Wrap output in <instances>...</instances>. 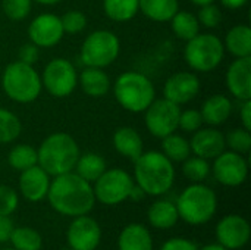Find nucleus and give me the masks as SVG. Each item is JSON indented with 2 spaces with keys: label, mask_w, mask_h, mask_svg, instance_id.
Returning <instances> with one entry per match:
<instances>
[{
  "label": "nucleus",
  "mask_w": 251,
  "mask_h": 250,
  "mask_svg": "<svg viewBox=\"0 0 251 250\" xmlns=\"http://www.w3.org/2000/svg\"><path fill=\"white\" fill-rule=\"evenodd\" d=\"M63 27L60 18L54 13H41L28 25L29 41L40 49H49L60 43L63 38Z\"/></svg>",
  "instance_id": "obj_14"
},
{
  "label": "nucleus",
  "mask_w": 251,
  "mask_h": 250,
  "mask_svg": "<svg viewBox=\"0 0 251 250\" xmlns=\"http://www.w3.org/2000/svg\"><path fill=\"white\" fill-rule=\"evenodd\" d=\"M200 113L204 124H209L210 127H219L231 116L232 102L225 94H213L203 102Z\"/></svg>",
  "instance_id": "obj_22"
},
{
  "label": "nucleus",
  "mask_w": 251,
  "mask_h": 250,
  "mask_svg": "<svg viewBox=\"0 0 251 250\" xmlns=\"http://www.w3.org/2000/svg\"><path fill=\"white\" fill-rule=\"evenodd\" d=\"M4 94L16 103H32L41 94V77L34 65L15 60L9 63L0 75Z\"/></svg>",
  "instance_id": "obj_4"
},
{
  "label": "nucleus",
  "mask_w": 251,
  "mask_h": 250,
  "mask_svg": "<svg viewBox=\"0 0 251 250\" xmlns=\"http://www.w3.org/2000/svg\"><path fill=\"white\" fill-rule=\"evenodd\" d=\"M184 59L196 72H210L216 69L225 56V47L219 37L210 32H199L185 41Z\"/></svg>",
  "instance_id": "obj_7"
},
{
  "label": "nucleus",
  "mask_w": 251,
  "mask_h": 250,
  "mask_svg": "<svg viewBox=\"0 0 251 250\" xmlns=\"http://www.w3.org/2000/svg\"><path fill=\"white\" fill-rule=\"evenodd\" d=\"M182 174L191 183H203L210 175V164L200 156H188L182 162Z\"/></svg>",
  "instance_id": "obj_34"
},
{
  "label": "nucleus",
  "mask_w": 251,
  "mask_h": 250,
  "mask_svg": "<svg viewBox=\"0 0 251 250\" xmlns=\"http://www.w3.org/2000/svg\"><path fill=\"white\" fill-rule=\"evenodd\" d=\"M197 19H199L200 27L203 25L204 28H216L222 22V12L219 6H216L215 3L204 4L200 7Z\"/></svg>",
  "instance_id": "obj_38"
},
{
  "label": "nucleus",
  "mask_w": 251,
  "mask_h": 250,
  "mask_svg": "<svg viewBox=\"0 0 251 250\" xmlns=\"http://www.w3.org/2000/svg\"><path fill=\"white\" fill-rule=\"evenodd\" d=\"M134 178L125 169L110 168L106 169L94 183L93 192L96 202L106 206H115L129 199L134 187Z\"/></svg>",
  "instance_id": "obj_9"
},
{
  "label": "nucleus",
  "mask_w": 251,
  "mask_h": 250,
  "mask_svg": "<svg viewBox=\"0 0 251 250\" xmlns=\"http://www.w3.org/2000/svg\"><path fill=\"white\" fill-rule=\"evenodd\" d=\"M204 121L197 109H187L179 113V121H178V128H181L184 133H196L203 127Z\"/></svg>",
  "instance_id": "obj_39"
},
{
  "label": "nucleus",
  "mask_w": 251,
  "mask_h": 250,
  "mask_svg": "<svg viewBox=\"0 0 251 250\" xmlns=\"http://www.w3.org/2000/svg\"><path fill=\"white\" fill-rule=\"evenodd\" d=\"M0 75H1V69H0Z\"/></svg>",
  "instance_id": "obj_51"
},
{
  "label": "nucleus",
  "mask_w": 251,
  "mask_h": 250,
  "mask_svg": "<svg viewBox=\"0 0 251 250\" xmlns=\"http://www.w3.org/2000/svg\"><path fill=\"white\" fill-rule=\"evenodd\" d=\"M134 183L149 196L168 193L175 183V167L162 152H143L134 161Z\"/></svg>",
  "instance_id": "obj_2"
},
{
  "label": "nucleus",
  "mask_w": 251,
  "mask_h": 250,
  "mask_svg": "<svg viewBox=\"0 0 251 250\" xmlns=\"http://www.w3.org/2000/svg\"><path fill=\"white\" fill-rule=\"evenodd\" d=\"M225 144L229 150L247 155L251 150V134L246 128H234L225 136Z\"/></svg>",
  "instance_id": "obj_35"
},
{
  "label": "nucleus",
  "mask_w": 251,
  "mask_h": 250,
  "mask_svg": "<svg viewBox=\"0 0 251 250\" xmlns=\"http://www.w3.org/2000/svg\"><path fill=\"white\" fill-rule=\"evenodd\" d=\"M41 84L56 99L71 96L78 87V72L74 63L63 57L51 59L43 69Z\"/></svg>",
  "instance_id": "obj_10"
},
{
  "label": "nucleus",
  "mask_w": 251,
  "mask_h": 250,
  "mask_svg": "<svg viewBox=\"0 0 251 250\" xmlns=\"http://www.w3.org/2000/svg\"><path fill=\"white\" fill-rule=\"evenodd\" d=\"M35 3H40V4H44V6H53V4H57L60 3L62 0H32Z\"/></svg>",
  "instance_id": "obj_47"
},
{
  "label": "nucleus",
  "mask_w": 251,
  "mask_h": 250,
  "mask_svg": "<svg viewBox=\"0 0 251 250\" xmlns=\"http://www.w3.org/2000/svg\"><path fill=\"white\" fill-rule=\"evenodd\" d=\"M81 155L76 140L63 131L47 136L37 149L38 165L50 175L57 177L74 171Z\"/></svg>",
  "instance_id": "obj_3"
},
{
  "label": "nucleus",
  "mask_w": 251,
  "mask_h": 250,
  "mask_svg": "<svg viewBox=\"0 0 251 250\" xmlns=\"http://www.w3.org/2000/svg\"><path fill=\"white\" fill-rule=\"evenodd\" d=\"M219 1L228 9H241L249 3V0H219Z\"/></svg>",
  "instance_id": "obj_45"
},
{
  "label": "nucleus",
  "mask_w": 251,
  "mask_h": 250,
  "mask_svg": "<svg viewBox=\"0 0 251 250\" xmlns=\"http://www.w3.org/2000/svg\"><path fill=\"white\" fill-rule=\"evenodd\" d=\"M171 27L176 38L182 41H188L193 37H196L200 32V24L196 15H193L188 10H178L172 19H171Z\"/></svg>",
  "instance_id": "obj_28"
},
{
  "label": "nucleus",
  "mask_w": 251,
  "mask_h": 250,
  "mask_svg": "<svg viewBox=\"0 0 251 250\" xmlns=\"http://www.w3.org/2000/svg\"><path fill=\"white\" fill-rule=\"evenodd\" d=\"M63 31L68 34H78L87 27V16L81 10H68L60 18Z\"/></svg>",
  "instance_id": "obj_37"
},
{
  "label": "nucleus",
  "mask_w": 251,
  "mask_h": 250,
  "mask_svg": "<svg viewBox=\"0 0 251 250\" xmlns=\"http://www.w3.org/2000/svg\"><path fill=\"white\" fill-rule=\"evenodd\" d=\"M162 153L171 162H184L188 156H191L190 141L185 137L172 133L162 139Z\"/></svg>",
  "instance_id": "obj_30"
},
{
  "label": "nucleus",
  "mask_w": 251,
  "mask_h": 250,
  "mask_svg": "<svg viewBox=\"0 0 251 250\" xmlns=\"http://www.w3.org/2000/svg\"><path fill=\"white\" fill-rule=\"evenodd\" d=\"M225 52L228 50L235 57L251 56V28L247 24L234 25L222 41Z\"/></svg>",
  "instance_id": "obj_25"
},
{
  "label": "nucleus",
  "mask_w": 251,
  "mask_h": 250,
  "mask_svg": "<svg viewBox=\"0 0 251 250\" xmlns=\"http://www.w3.org/2000/svg\"><path fill=\"white\" fill-rule=\"evenodd\" d=\"M140 10L154 22H169L179 10V0H138Z\"/></svg>",
  "instance_id": "obj_26"
},
{
  "label": "nucleus",
  "mask_w": 251,
  "mask_h": 250,
  "mask_svg": "<svg viewBox=\"0 0 251 250\" xmlns=\"http://www.w3.org/2000/svg\"><path fill=\"white\" fill-rule=\"evenodd\" d=\"M3 250H16V249H13V248H10V249H3Z\"/></svg>",
  "instance_id": "obj_50"
},
{
  "label": "nucleus",
  "mask_w": 251,
  "mask_h": 250,
  "mask_svg": "<svg viewBox=\"0 0 251 250\" xmlns=\"http://www.w3.org/2000/svg\"><path fill=\"white\" fill-rule=\"evenodd\" d=\"M113 94L125 111L141 113L156 99V88L151 80L144 74L126 71L113 83Z\"/></svg>",
  "instance_id": "obj_5"
},
{
  "label": "nucleus",
  "mask_w": 251,
  "mask_h": 250,
  "mask_svg": "<svg viewBox=\"0 0 251 250\" xmlns=\"http://www.w3.org/2000/svg\"><path fill=\"white\" fill-rule=\"evenodd\" d=\"M12 248L16 250H41L43 237L41 234L31 227H16L13 228L10 239Z\"/></svg>",
  "instance_id": "obj_31"
},
{
  "label": "nucleus",
  "mask_w": 251,
  "mask_h": 250,
  "mask_svg": "<svg viewBox=\"0 0 251 250\" xmlns=\"http://www.w3.org/2000/svg\"><path fill=\"white\" fill-rule=\"evenodd\" d=\"M118 250H153V237L146 225L128 224L118 237Z\"/></svg>",
  "instance_id": "obj_23"
},
{
  "label": "nucleus",
  "mask_w": 251,
  "mask_h": 250,
  "mask_svg": "<svg viewBox=\"0 0 251 250\" xmlns=\"http://www.w3.org/2000/svg\"><path fill=\"white\" fill-rule=\"evenodd\" d=\"M7 162L15 171H25L34 165H38L37 149L29 144H16L7 155Z\"/></svg>",
  "instance_id": "obj_32"
},
{
  "label": "nucleus",
  "mask_w": 251,
  "mask_h": 250,
  "mask_svg": "<svg viewBox=\"0 0 251 250\" xmlns=\"http://www.w3.org/2000/svg\"><path fill=\"white\" fill-rule=\"evenodd\" d=\"M225 83L235 99L251 100V56L235 57L226 71Z\"/></svg>",
  "instance_id": "obj_18"
},
{
  "label": "nucleus",
  "mask_w": 251,
  "mask_h": 250,
  "mask_svg": "<svg viewBox=\"0 0 251 250\" xmlns=\"http://www.w3.org/2000/svg\"><path fill=\"white\" fill-rule=\"evenodd\" d=\"M199 93L200 80L194 72L190 71H179L172 74L163 85V97L178 106L191 102L199 96Z\"/></svg>",
  "instance_id": "obj_16"
},
{
  "label": "nucleus",
  "mask_w": 251,
  "mask_h": 250,
  "mask_svg": "<svg viewBox=\"0 0 251 250\" xmlns=\"http://www.w3.org/2000/svg\"><path fill=\"white\" fill-rule=\"evenodd\" d=\"M21 62L24 63H28V65H34L37 60H38V56H40V47H37L34 43H26V44H22L21 49H19V53H18Z\"/></svg>",
  "instance_id": "obj_41"
},
{
  "label": "nucleus",
  "mask_w": 251,
  "mask_h": 250,
  "mask_svg": "<svg viewBox=\"0 0 251 250\" xmlns=\"http://www.w3.org/2000/svg\"><path fill=\"white\" fill-rule=\"evenodd\" d=\"M46 199L57 214L71 218L88 215L96 205L93 184L74 171L53 177Z\"/></svg>",
  "instance_id": "obj_1"
},
{
  "label": "nucleus",
  "mask_w": 251,
  "mask_h": 250,
  "mask_svg": "<svg viewBox=\"0 0 251 250\" xmlns=\"http://www.w3.org/2000/svg\"><path fill=\"white\" fill-rule=\"evenodd\" d=\"M240 118L243 128L251 131V100H244L240 109Z\"/></svg>",
  "instance_id": "obj_44"
},
{
  "label": "nucleus",
  "mask_w": 251,
  "mask_h": 250,
  "mask_svg": "<svg viewBox=\"0 0 251 250\" xmlns=\"http://www.w3.org/2000/svg\"><path fill=\"white\" fill-rule=\"evenodd\" d=\"M32 7V0H1V9L4 15L12 21L25 19Z\"/></svg>",
  "instance_id": "obj_36"
},
{
  "label": "nucleus",
  "mask_w": 251,
  "mask_h": 250,
  "mask_svg": "<svg viewBox=\"0 0 251 250\" xmlns=\"http://www.w3.org/2000/svg\"><path fill=\"white\" fill-rule=\"evenodd\" d=\"M50 181V175L40 165H34L25 171H21L18 181L19 193L31 203L41 202L47 197Z\"/></svg>",
  "instance_id": "obj_17"
},
{
  "label": "nucleus",
  "mask_w": 251,
  "mask_h": 250,
  "mask_svg": "<svg viewBox=\"0 0 251 250\" xmlns=\"http://www.w3.org/2000/svg\"><path fill=\"white\" fill-rule=\"evenodd\" d=\"M175 205L179 220L190 225H203L215 217L218 197L210 187L201 183H193L182 190Z\"/></svg>",
  "instance_id": "obj_6"
},
{
  "label": "nucleus",
  "mask_w": 251,
  "mask_h": 250,
  "mask_svg": "<svg viewBox=\"0 0 251 250\" xmlns=\"http://www.w3.org/2000/svg\"><path fill=\"white\" fill-rule=\"evenodd\" d=\"M13 228H15V225H13L10 217H9V215H1V214H0V243L9 242Z\"/></svg>",
  "instance_id": "obj_43"
},
{
  "label": "nucleus",
  "mask_w": 251,
  "mask_h": 250,
  "mask_svg": "<svg viewBox=\"0 0 251 250\" xmlns=\"http://www.w3.org/2000/svg\"><path fill=\"white\" fill-rule=\"evenodd\" d=\"M60 250H72L71 248H65V249H60Z\"/></svg>",
  "instance_id": "obj_49"
},
{
  "label": "nucleus",
  "mask_w": 251,
  "mask_h": 250,
  "mask_svg": "<svg viewBox=\"0 0 251 250\" xmlns=\"http://www.w3.org/2000/svg\"><path fill=\"white\" fill-rule=\"evenodd\" d=\"M22 131L21 119L9 109L0 108V144L15 141Z\"/></svg>",
  "instance_id": "obj_33"
},
{
  "label": "nucleus",
  "mask_w": 251,
  "mask_h": 250,
  "mask_svg": "<svg viewBox=\"0 0 251 250\" xmlns=\"http://www.w3.org/2000/svg\"><path fill=\"white\" fill-rule=\"evenodd\" d=\"M160 250H199V246L188 239L172 237L160 246Z\"/></svg>",
  "instance_id": "obj_42"
},
{
  "label": "nucleus",
  "mask_w": 251,
  "mask_h": 250,
  "mask_svg": "<svg viewBox=\"0 0 251 250\" xmlns=\"http://www.w3.org/2000/svg\"><path fill=\"white\" fill-rule=\"evenodd\" d=\"M188 141H190L191 153L207 161L215 159L224 150H226L225 134L213 127L209 128L201 127L200 130L193 133V137Z\"/></svg>",
  "instance_id": "obj_19"
},
{
  "label": "nucleus",
  "mask_w": 251,
  "mask_h": 250,
  "mask_svg": "<svg viewBox=\"0 0 251 250\" xmlns=\"http://www.w3.org/2000/svg\"><path fill=\"white\" fill-rule=\"evenodd\" d=\"M78 85L90 97H104L112 87L109 75L101 68L85 66L78 75Z\"/></svg>",
  "instance_id": "obj_21"
},
{
  "label": "nucleus",
  "mask_w": 251,
  "mask_h": 250,
  "mask_svg": "<svg viewBox=\"0 0 251 250\" xmlns=\"http://www.w3.org/2000/svg\"><path fill=\"white\" fill-rule=\"evenodd\" d=\"M112 141H113L115 150L132 162L135 159H138L140 155L144 152L143 139H141L140 133L132 127H119L113 133Z\"/></svg>",
  "instance_id": "obj_20"
},
{
  "label": "nucleus",
  "mask_w": 251,
  "mask_h": 250,
  "mask_svg": "<svg viewBox=\"0 0 251 250\" xmlns=\"http://www.w3.org/2000/svg\"><path fill=\"white\" fill-rule=\"evenodd\" d=\"M106 169H107V165L101 155L94 153V152H87V153L79 155L76 165L74 168V172H76L81 178L93 184Z\"/></svg>",
  "instance_id": "obj_27"
},
{
  "label": "nucleus",
  "mask_w": 251,
  "mask_h": 250,
  "mask_svg": "<svg viewBox=\"0 0 251 250\" xmlns=\"http://www.w3.org/2000/svg\"><path fill=\"white\" fill-rule=\"evenodd\" d=\"M193 4H196V6H199V7H201V6H204V4H210V3H215L216 0H190Z\"/></svg>",
  "instance_id": "obj_48"
},
{
  "label": "nucleus",
  "mask_w": 251,
  "mask_h": 250,
  "mask_svg": "<svg viewBox=\"0 0 251 250\" xmlns=\"http://www.w3.org/2000/svg\"><path fill=\"white\" fill-rule=\"evenodd\" d=\"M199 250H228L226 248H224L222 245H219V243H212V245H206V246H203L201 249Z\"/></svg>",
  "instance_id": "obj_46"
},
{
  "label": "nucleus",
  "mask_w": 251,
  "mask_h": 250,
  "mask_svg": "<svg viewBox=\"0 0 251 250\" xmlns=\"http://www.w3.org/2000/svg\"><path fill=\"white\" fill-rule=\"evenodd\" d=\"M147 220L153 228L169 230L179 221L176 205L166 199H159L153 202L147 211Z\"/></svg>",
  "instance_id": "obj_24"
},
{
  "label": "nucleus",
  "mask_w": 251,
  "mask_h": 250,
  "mask_svg": "<svg viewBox=\"0 0 251 250\" xmlns=\"http://www.w3.org/2000/svg\"><path fill=\"white\" fill-rule=\"evenodd\" d=\"M66 242L72 250H96L101 242V228L88 215L75 217L68 227Z\"/></svg>",
  "instance_id": "obj_13"
},
{
  "label": "nucleus",
  "mask_w": 251,
  "mask_h": 250,
  "mask_svg": "<svg viewBox=\"0 0 251 250\" xmlns=\"http://www.w3.org/2000/svg\"><path fill=\"white\" fill-rule=\"evenodd\" d=\"M251 228L249 221L237 214L224 217L216 225L218 243L228 250L243 249L250 242Z\"/></svg>",
  "instance_id": "obj_15"
},
{
  "label": "nucleus",
  "mask_w": 251,
  "mask_h": 250,
  "mask_svg": "<svg viewBox=\"0 0 251 250\" xmlns=\"http://www.w3.org/2000/svg\"><path fill=\"white\" fill-rule=\"evenodd\" d=\"M181 106L162 97L154 99L144 111V124L153 137L163 139L178 130Z\"/></svg>",
  "instance_id": "obj_11"
},
{
  "label": "nucleus",
  "mask_w": 251,
  "mask_h": 250,
  "mask_svg": "<svg viewBox=\"0 0 251 250\" xmlns=\"http://www.w3.org/2000/svg\"><path fill=\"white\" fill-rule=\"evenodd\" d=\"M104 15L115 22H128L140 10L138 0H103Z\"/></svg>",
  "instance_id": "obj_29"
},
{
  "label": "nucleus",
  "mask_w": 251,
  "mask_h": 250,
  "mask_svg": "<svg viewBox=\"0 0 251 250\" xmlns=\"http://www.w3.org/2000/svg\"><path fill=\"white\" fill-rule=\"evenodd\" d=\"M121 52L119 37L109 29H96L82 41L79 59L85 66L101 68L112 65Z\"/></svg>",
  "instance_id": "obj_8"
},
{
  "label": "nucleus",
  "mask_w": 251,
  "mask_h": 250,
  "mask_svg": "<svg viewBox=\"0 0 251 250\" xmlns=\"http://www.w3.org/2000/svg\"><path fill=\"white\" fill-rule=\"evenodd\" d=\"M210 172L219 184L226 187H238L244 184L249 177V162L244 155L232 150H224L215 158Z\"/></svg>",
  "instance_id": "obj_12"
},
{
  "label": "nucleus",
  "mask_w": 251,
  "mask_h": 250,
  "mask_svg": "<svg viewBox=\"0 0 251 250\" xmlns=\"http://www.w3.org/2000/svg\"><path fill=\"white\" fill-rule=\"evenodd\" d=\"M19 205V196L15 189L6 184H0V214L12 215Z\"/></svg>",
  "instance_id": "obj_40"
}]
</instances>
